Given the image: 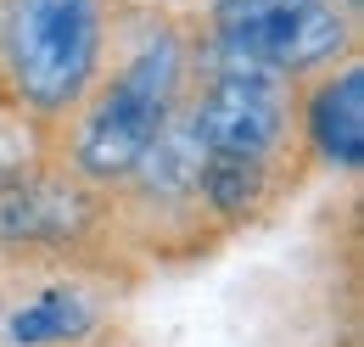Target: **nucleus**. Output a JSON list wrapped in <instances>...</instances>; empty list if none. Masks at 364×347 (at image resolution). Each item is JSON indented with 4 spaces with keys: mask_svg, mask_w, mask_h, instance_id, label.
<instances>
[{
    "mask_svg": "<svg viewBox=\"0 0 364 347\" xmlns=\"http://www.w3.org/2000/svg\"><path fill=\"white\" fill-rule=\"evenodd\" d=\"M303 129H309V146L331 169H359L364 157V68L359 62H342V68L319 73V85L309 90V107H303Z\"/></svg>",
    "mask_w": 364,
    "mask_h": 347,
    "instance_id": "obj_5",
    "label": "nucleus"
},
{
    "mask_svg": "<svg viewBox=\"0 0 364 347\" xmlns=\"http://www.w3.org/2000/svg\"><path fill=\"white\" fill-rule=\"evenodd\" d=\"M336 6H342V11H348V17H359V0H336Z\"/></svg>",
    "mask_w": 364,
    "mask_h": 347,
    "instance_id": "obj_7",
    "label": "nucleus"
},
{
    "mask_svg": "<svg viewBox=\"0 0 364 347\" xmlns=\"http://www.w3.org/2000/svg\"><path fill=\"white\" fill-rule=\"evenodd\" d=\"M101 45H107L101 0H0L6 79L11 95L40 118H62L85 107L101 73Z\"/></svg>",
    "mask_w": 364,
    "mask_h": 347,
    "instance_id": "obj_2",
    "label": "nucleus"
},
{
    "mask_svg": "<svg viewBox=\"0 0 364 347\" xmlns=\"http://www.w3.org/2000/svg\"><path fill=\"white\" fill-rule=\"evenodd\" d=\"M185 118L202 140V163H235V169L274 174V157H280L286 129H291V79L208 50L202 90L185 107Z\"/></svg>",
    "mask_w": 364,
    "mask_h": 347,
    "instance_id": "obj_3",
    "label": "nucleus"
},
{
    "mask_svg": "<svg viewBox=\"0 0 364 347\" xmlns=\"http://www.w3.org/2000/svg\"><path fill=\"white\" fill-rule=\"evenodd\" d=\"M185 40L174 28H151L129 62L95 85V95L79 107L73 129V169L85 179H129L146 146L168 129V118L185 107Z\"/></svg>",
    "mask_w": 364,
    "mask_h": 347,
    "instance_id": "obj_1",
    "label": "nucleus"
},
{
    "mask_svg": "<svg viewBox=\"0 0 364 347\" xmlns=\"http://www.w3.org/2000/svg\"><path fill=\"white\" fill-rule=\"evenodd\" d=\"M101 325V308L85 286L73 280H50L28 303L6 314V342L11 347H73Z\"/></svg>",
    "mask_w": 364,
    "mask_h": 347,
    "instance_id": "obj_6",
    "label": "nucleus"
},
{
    "mask_svg": "<svg viewBox=\"0 0 364 347\" xmlns=\"http://www.w3.org/2000/svg\"><path fill=\"white\" fill-rule=\"evenodd\" d=\"M353 40V17L336 0H213L208 50L269 68L280 79L336 68V50Z\"/></svg>",
    "mask_w": 364,
    "mask_h": 347,
    "instance_id": "obj_4",
    "label": "nucleus"
}]
</instances>
